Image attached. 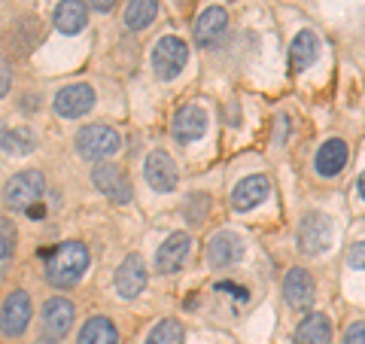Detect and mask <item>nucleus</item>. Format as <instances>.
Listing matches in <instances>:
<instances>
[{"instance_id":"obj_30","label":"nucleus","mask_w":365,"mask_h":344,"mask_svg":"<svg viewBox=\"0 0 365 344\" xmlns=\"http://www.w3.org/2000/svg\"><path fill=\"white\" fill-rule=\"evenodd\" d=\"M88 4H91V6H95V9H98V13H110V9H113V6H116V0H88Z\"/></svg>"},{"instance_id":"obj_19","label":"nucleus","mask_w":365,"mask_h":344,"mask_svg":"<svg viewBox=\"0 0 365 344\" xmlns=\"http://www.w3.org/2000/svg\"><path fill=\"white\" fill-rule=\"evenodd\" d=\"M317 55H319V40H317V34H314V31L295 34L292 49H289V67H292V74L307 71V67L317 61Z\"/></svg>"},{"instance_id":"obj_11","label":"nucleus","mask_w":365,"mask_h":344,"mask_svg":"<svg viewBox=\"0 0 365 344\" xmlns=\"http://www.w3.org/2000/svg\"><path fill=\"white\" fill-rule=\"evenodd\" d=\"M170 131L180 143H192V141H201L207 134V113H204L198 104H186L174 113V125Z\"/></svg>"},{"instance_id":"obj_13","label":"nucleus","mask_w":365,"mask_h":344,"mask_svg":"<svg viewBox=\"0 0 365 344\" xmlns=\"http://www.w3.org/2000/svg\"><path fill=\"white\" fill-rule=\"evenodd\" d=\"M91 180H95V186L116 204H128L131 195H134L128 177H125V171L116 168V165H98L95 174H91Z\"/></svg>"},{"instance_id":"obj_7","label":"nucleus","mask_w":365,"mask_h":344,"mask_svg":"<svg viewBox=\"0 0 365 344\" xmlns=\"http://www.w3.org/2000/svg\"><path fill=\"white\" fill-rule=\"evenodd\" d=\"M189 253H192V238L186 232L168 235L155 250V268L162 274H177L182 265H186Z\"/></svg>"},{"instance_id":"obj_8","label":"nucleus","mask_w":365,"mask_h":344,"mask_svg":"<svg viewBox=\"0 0 365 344\" xmlns=\"http://www.w3.org/2000/svg\"><path fill=\"white\" fill-rule=\"evenodd\" d=\"M143 174H146V183H150L155 192H174L177 183H180V171L174 165V158H170L165 150H153L146 156Z\"/></svg>"},{"instance_id":"obj_10","label":"nucleus","mask_w":365,"mask_h":344,"mask_svg":"<svg viewBox=\"0 0 365 344\" xmlns=\"http://www.w3.org/2000/svg\"><path fill=\"white\" fill-rule=\"evenodd\" d=\"M143 290H146V262L140 253H131L116 268V293L122 299H137Z\"/></svg>"},{"instance_id":"obj_15","label":"nucleus","mask_w":365,"mask_h":344,"mask_svg":"<svg viewBox=\"0 0 365 344\" xmlns=\"http://www.w3.org/2000/svg\"><path fill=\"white\" fill-rule=\"evenodd\" d=\"M241 256H244V241L235 232H220L210 238L207 262L213 268H228V265H235V262H241Z\"/></svg>"},{"instance_id":"obj_28","label":"nucleus","mask_w":365,"mask_h":344,"mask_svg":"<svg viewBox=\"0 0 365 344\" xmlns=\"http://www.w3.org/2000/svg\"><path fill=\"white\" fill-rule=\"evenodd\" d=\"M347 262H350L353 268H365V241H359V244H353V247H350Z\"/></svg>"},{"instance_id":"obj_20","label":"nucleus","mask_w":365,"mask_h":344,"mask_svg":"<svg viewBox=\"0 0 365 344\" xmlns=\"http://www.w3.org/2000/svg\"><path fill=\"white\" fill-rule=\"evenodd\" d=\"M295 344H332V323L326 314H307L295 329Z\"/></svg>"},{"instance_id":"obj_23","label":"nucleus","mask_w":365,"mask_h":344,"mask_svg":"<svg viewBox=\"0 0 365 344\" xmlns=\"http://www.w3.org/2000/svg\"><path fill=\"white\" fill-rule=\"evenodd\" d=\"M34 146H37V137H34L31 128H6L4 134H0V150L9 153V156H28Z\"/></svg>"},{"instance_id":"obj_29","label":"nucleus","mask_w":365,"mask_h":344,"mask_svg":"<svg viewBox=\"0 0 365 344\" xmlns=\"http://www.w3.org/2000/svg\"><path fill=\"white\" fill-rule=\"evenodd\" d=\"M9 86H13V67H9L4 59H0V98H6Z\"/></svg>"},{"instance_id":"obj_18","label":"nucleus","mask_w":365,"mask_h":344,"mask_svg":"<svg viewBox=\"0 0 365 344\" xmlns=\"http://www.w3.org/2000/svg\"><path fill=\"white\" fill-rule=\"evenodd\" d=\"M88 21V6L83 0H58V6H55V28L67 37H73L86 28Z\"/></svg>"},{"instance_id":"obj_31","label":"nucleus","mask_w":365,"mask_h":344,"mask_svg":"<svg viewBox=\"0 0 365 344\" xmlns=\"http://www.w3.org/2000/svg\"><path fill=\"white\" fill-rule=\"evenodd\" d=\"M359 192H362V198H365V171H362V177H359Z\"/></svg>"},{"instance_id":"obj_14","label":"nucleus","mask_w":365,"mask_h":344,"mask_svg":"<svg viewBox=\"0 0 365 344\" xmlns=\"http://www.w3.org/2000/svg\"><path fill=\"white\" fill-rule=\"evenodd\" d=\"M71 326H73V305L67 299L55 295V299H49L43 305V332H46V338L61 341L67 332H71Z\"/></svg>"},{"instance_id":"obj_21","label":"nucleus","mask_w":365,"mask_h":344,"mask_svg":"<svg viewBox=\"0 0 365 344\" xmlns=\"http://www.w3.org/2000/svg\"><path fill=\"white\" fill-rule=\"evenodd\" d=\"M347 165V143L338 141V137H332V141H326L323 146H319L317 153V171L323 177H335L341 174V168Z\"/></svg>"},{"instance_id":"obj_24","label":"nucleus","mask_w":365,"mask_h":344,"mask_svg":"<svg viewBox=\"0 0 365 344\" xmlns=\"http://www.w3.org/2000/svg\"><path fill=\"white\" fill-rule=\"evenodd\" d=\"M155 16H158V0H131V4L125 6V25L131 31L150 28Z\"/></svg>"},{"instance_id":"obj_3","label":"nucleus","mask_w":365,"mask_h":344,"mask_svg":"<svg viewBox=\"0 0 365 344\" xmlns=\"http://www.w3.org/2000/svg\"><path fill=\"white\" fill-rule=\"evenodd\" d=\"M43 192H46V180L40 171H21V174H16L4 186V201H6V208L28 213L34 204L43 201Z\"/></svg>"},{"instance_id":"obj_25","label":"nucleus","mask_w":365,"mask_h":344,"mask_svg":"<svg viewBox=\"0 0 365 344\" xmlns=\"http://www.w3.org/2000/svg\"><path fill=\"white\" fill-rule=\"evenodd\" d=\"M143 344H186V332H182V323H177V320H162L158 326H153Z\"/></svg>"},{"instance_id":"obj_27","label":"nucleus","mask_w":365,"mask_h":344,"mask_svg":"<svg viewBox=\"0 0 365 344\" xmlns=\"http://www.w3.org/2000/svg\"><path fill=\"white\" fill-rule=\"evenodd\" d=\"M344 344H365V323L356 320V323H350L344 329Z\"/></svg>"},{"instance_id":"obj_12","label":"nucleus","mask_w":365,"mask_h":344,"mask_svg":"<svg viewBox=\"0 0 365 344\" xmlns=\"http://www.w3.org/2000/svg\"><path fill=\"white\" fill-rule=\"evenodd\" d=\"M283 295H287V305L295 311H304V308L314 305L317 295V283L304 268H289L287 278H283Z\"/></svg>"},{"instance_id":"obj_2","label":"nucleus","mask_w":365,"mask_h":344,"mask_svg":"<svg viewBox=\"0 0 365 344\" xmlns=\"http://www.w3.org/2000/svg\"><path fill=\"white\" fill-rule=\"evenodd\" d=\"M119 146H122L119 131L104 122L86 125V128H79V134H76V150L83 158H88V162H101V158L116 156Z\"/></svg>"},{"instance_id":"obj_5","label":"nucleus","mask_w":365,"mask_h":344,"mask_svg":"<svg viewBox=\"0 0 365 344\" xmlns=\"http://www.w3.org/2000/svg\"><path fill=\"white\" fill-rule=\"evenodd\" d=\"M189 64V46L180 37H162L153 46V71L158 79H174Z\"/></svg>"},{"instance_id":"obj_32","label":"nucleus","mask_w":365,"mask_h":344,"mask_svg":"<svg viewBox=\"0 0 365 344\" xmlns=\"http://www.w3.org/2000/svg\"><path fill=\"white\" fill-rule=\"evenodd\" d=\"M37 344H55V338H40Z\"/></svg>"},{"instance_id":"obj_22","label":"nucleus","mask_w":365,"mask_h":344,"mask_svg":"<svg viewBox=\"0 0 365 344\" xmlns=\"http://www.w3.org/2000/svg\"><path fill=\"white\" fill-rule=\"evenodd\" d=\"M79 344H119V329L107 317H91L79 332Z\"/></svg>"},{"instance_id":"obj_26","label":"nucleus","mask_w":365,"mask_h":344,"mask_svg":"<svg viewBox=\"0 0 365 344\" xmlns=\"http://www.w3.org/2000/svg\"><path fill=\"white\" fill-rule=\"evenodd\" d=\"M16 226L6 220V216H0V278L6 274V265L9 259L16 256Z\"/></svg>"},{"instance_id":"obj_6","label":"nucleus","mask_w":365,"mask_h":344,"mask_svg":"<svg viewBox=\"0 0 365 344\" xmlns=\"http://www.w3.org/2000/svg\"><path fill=\"white\" fill-rule=\"evenodd\" d=\"M31 323V299L25 290H16L6 295L4 308H0V332L6 338H19L25 335V329Z\"/></svg>"},{"instance_id":"obj_9","label":"nucleus","mask_w":365,"mask_h":344,"mask_svg":"<svg viewBox=\"0 0 365 344\" xmlns=\"http://www.w3.org/2000/svg\"><path fill=\"white\" fill-rule=\"evenodd\" d=\"M95 107V88L86 86V83H76V86H64L58 95H55V113L64 119H79Z\"/></svg>"},{"instance_id":"obj_1","label":"nucleus","mask_w":365,"mask_h":344,"mask_svg":"<svg viewBox=\"0 0 365 344\" xmlns=\"http://www.w3.org/2000/svg\"><path fill=\"white\" fill-rule=\"evenodd\" d=\"M43 268H46V280L58 290L79 283V278L88 268V250L79 241H67L52 250H43Z\"/></svg>"},{"instance_id":"obj_4","label":"nucleus","mask_w":365,"mask_h":344,"mask_svg":"<svg viewBox=\"0 0 365 344\" xmlns=\"http://www.w3.org/2000/svg\"><path fill=\"white\" fill-rule=\"evenodd\" d=\"M332 238H335V228H332V216L326 213H307L302 226H299V250L304 256H319L332 247Z\"/></svg>"},{"instance_id":"obj_16","label":"nucleus","mask_w":365,"mask_h":344,"mask_svg":"<svg viewBox=\"0 0 365 344\" xmlns=\"http://www.w3.org/2000/svg\"><path fill=\"white\" fill-rule=\"evenodd\" d=\"M268 192H271V183L265 174H253V177H244L241 183L235 186L232 192V208L235 211H253L256 204H262L268 198Z\"/></svg>"},{"instance_id":"obj_17","label":"nucleus","mask_w":365,"mask_h":344,"mask_svg":"<svg viewBox=\"0 0 365 344\" xmlns=\"http://www.w3.org/2000/svg\"><path fill=\"white\" fill-rule=\"evenodd\" d=\"M225 28H228V13L222 6H207L195 21V43L198 46H216L225 37Z\"/></svg>"}]
</instances>
